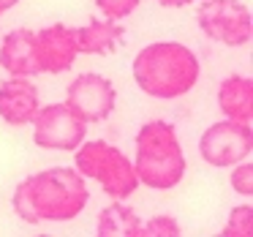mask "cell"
I'll return each mask as SVG.
<instances>
[{
  "mask_svg": "<svg viewBox=\"0 0 253 237\" xmlns=\"http://www.w3.org/2000/svg\"><path fill=\"white\" fill-rule=\"evenodd\" d=\"M14 213L19 221L36 226L41 221L63 224L84 213L90 202L87 180L71 166H52L25 177L14 188Z\"/></svg>",
  "mask_w": 253,
  "mask_h": 237,
  "instance_id": "6da1fadb",
  "label": "cell"
},
{
  "mask_svg": "<svg viewBox=\"0 0 253 237\" xmlns=\"http://www.w3.org/2000/svg\"><path fill=\"white\" fill-rule=\"evenodd\" d=\"M133 82L144 95L158 101H174L199 85L202 63L191 47L180 41H155L133 57Z\"/></svg>",
  "mask_w": 253,
  "mask_h": 237,
  "instance_id": "7a4b0ae2",
  "label": "cell"
},
{
  "mask_svg": "<svg viewBox=\"0 0 253 237\" xmlns=\"http://www.w3.org/2000/svg\"><path fill=\"white\" fill-rule=\"evenodd\" d=\"M136 169L139 186H147L153 191H171L185 177V153H182L177 128L169 120H147L136 131Z\"/></svg>",
  "mask_w": 253,
  "mask_h": 237,
  "instance_id": "3957f363",
  "label": "cell"
},
{
  "mask_svg": "<svg viewBox=\"0 0 253 237\" xmlns=\"http://www.w3.org/2000/svg\"><path fill=\"white\" fill-rule=\"evenodd\" d=\"M74 169L104 188L112 199H131L139 191V177L133 169V161L120 147L104 142V139H84L74 150Z\"/></svg>",
  "mask_w": 253,
  "mask_h": 237,
  "instance_id": "277c9868",
  "label": "cell"
},
{
  "mask_svg": "<svg viewBox=\"0 0 253 237\" xmlns=\"http://www.w3.org/2000/svg\"><path fill=\"white\" fill-rule=\"evenodd\" d=\"M196 22L210 41L226 47H245L253 36L251 8L242 0H202Z\"/></svg>",
  "mask_w": 253,
  "mask_h": 237,
  "instance_id": "5b68a950",
  "label": "cell"
},
{
  "mask_svg": "<svg viewBox=\"0 0 253 237\" xmlns=\"http://www.w3.org/2000/svg\"><path fill=\"white\" fill-rule=\"evenodd\" d=\"M30 126H33V142L41 150L74 153L87 139V123L68 104L39 106V112L30 120Z\"/></svg>",
  "mask_w": 253,
  "mask_h": 237,
  "instance_id": "8992f818",
  "label": "cell"
},
{
  "mask_svg": "<svg viewBox=\"0 0 253 237\" xmlns=\"http://www.w3.org/2000/svg\"><path fill=\"white\" fill-rule=\"evenodd\" d=\"M251 150H253L251 123L229 120V117L212 123L199 139V155L204 158V164L215 166V169H229V166L251 158Z\"/></svg>",
  "mask_w": 253,
  "mask_h": 237,
  "instance_id": "52a82bcc",
  "label": "cell"
},
{
  "mask_svg": "<svg viewBox=\"0 0 253 237\" xmlns=\"http://www.w3.org/2000/svg\"><path fill=\"white\" fill-rule=\"evenodd\" d=\"M66 104L82 117L84 123H104L112 117L117 104V90L109 77L104 74H79L66 90Z\"/></svg>",
  "mask_w": 253,
  "mask_h": 237,
  "instance_id": "ba28073f",
  "label": "cell"
},
{
  "mask_svg": "<svg viewBox=\"0 0 253 237\" xmlns=\"http://www.w3.org/2000/svg\"><path fill=\"white\" fill-rule=\"evenodd\" d=\"M77 49V33L63 22H55L44 30H36V60L41 74H63L74 66Z\"/></svg>",
  "mask_w": 253,
  "mask_h": 237,
  "instance_id": "9c48e42d",
  "label": "cell"
},
{
  "mask_svg": "<svg viewBox=\"0 0 253 237\" xmlns=\"http://www.w3.org/2000/svg\"><path fill=\"white\" fill-rule=\"evenodd\" d=\"M41 106V95L30 77H8L0 82V120L14 128L30 126Z\"/></svg>",
  "mask_w": 253,
  "mask_h": 237,
  "instance_id": "30bf717a",
  "label": "cell"
},
{
  "mask_svg": "<svg viewBox=\"0 0 253 237\" xmlns=\"http://www.w3.org/2000/svg\"><path fill=\"white\" fill-rule=\"evenodd\" d=\"M0 68L11 77H39V60H36V30L14 28L6 33L0 44Z\"/></svg>",
  "mask_w": 253,
  "mask_h": 237,
  "instance_id": "8fae6325",
  "label": "cell"
},
{
  "mask_svg": "<svg viewBox=\"0 0 253 237\" xmlns=\"http://www.w3.org/2000/svg\"><path fill=\"white\" fill-rule=\"evenodd\" d=\"M77 33V49L79 55H112L126 39V30L120 22L93 17L82 28H74Z\"/></svg>",
  "mask_w": 253,
  "mask_h": 237,
  "instance_id": "7c38bea8",
  "label": "cell"
},
{
  "mask_svg": "<svg viewBox=\"0 0 253 237\" xmlns=\"http://www.w3.org/2000/svg\"><path fill=\"white\" fill-rule=\"evenodd\" d=\"M218 106L223 112V117L240 123L253 120V82L251 77L242 74H231L220 82L218 88Z\"/></svg>",
  "mask_w": 253,
  "mask_h": 237,
  "instance_id": "4fadbf2b",
  "label": "cell"
},
{
  "mask_svg": "<svg viewBox=\"0 0 253 237\" xmlns=\"http://www.w3.org/2000/svg\"><path fill=\"white\" fill-rule=\"evenodd\" d=\"M98 235L101 237H142V221H139L136 210L126 204V199H115L109 207L101 210L98 215Z\"/></svg>",
  "mask_w": 253,
  "mask_h": 237,
  "instance_id": "5bb4252c",
  "label": "cell"
},
{
  "mask_svg": "<svg viewBox=\"0 0 253 237\" xmlns=\"http://www.w3.org/2000/svg\"><path fill=\"white\" fill-rule=\"evenodd\" d=\"M223 237H251L253 235V207L251 204H240L229 213V221H226Z\"/></svg>",
  "mask_w": 253,
  "mask_h": 237,
  "instance_id": "9a60e30c",
  "label": "cell"
},
{
  "mask_svg": "<svg viewBox=\"0 0 253 237\" xmlns=\"http://www.w3.org/2000/svg\"><path fill=\"white\" fill-rule=\"evenodd\" d=\"M139 3H142V0H95V8H98L106 19L120 22V19L131 17V14L136 11Z\"/></svg>",
  "mask_w": 253,
  "mask_h": 237,
  "instance_id": "2e32d148",
  "label": "cell"
},
{
  "mask_svg": "<svg viewBox=\"0 0 253 237\" xmlns=\"http://www.w3.org/2000/svg\"><path fill=\"white\" fill-rule=\"evenodd\" d=\"M144 235H153V237H177L182 235L180 224H177L171 215H155V218H150L147 224H142V237Z\"/></svg>",
  "mask_w": 253,
  "mask_h": 237,
  "instance_id": "e0dca14e",
  "label": "cell"
},
{
  "mask_svg": "<svg viewBox=\"0 0 253 237\" xmlns=\"http://www.w3.org/2000/svg\"><path fill=\"white\" fill-rule=\"evenodd\" d=\"M229 183H231V188H234V193H240V196H251L253 193V166L248 164V158L231 166Z\"/></svg>",
  "mask_w": 253,
  "mask_h": 237,
  "instance_id": "ac0fdd59",
  "label": "cell"
},
{
  "mask_svg": "<svg viewBox=\"0 0 253 237\" xmlns=\"http://www.w3.org/2000/svg\"><path fill=\"white\" fill-rule=\"evenodd\" d=\"M158 6H164V8H182V6H188V0H155Z\"/></svg>",
  "mask_w": 253,
  "mask_h": 237,
  "instance_id": "d6986e66",
  "label": "cell"
},
{
  "mask_svg": "<svg viewBox=\"0 0 253 237\" xmlns=\"http://www.w3.org/2000/svg\"><path fill=\"white\" fill-rule=\"evenodd\" d=\"M17 3H19V0H0V14H6L8 8H14Z\"/></svg>",
  "mask_w": 253,
  "mask_h": 237,
  "instance_id": "ffe728a7",
  "label": "cell"
},
{
  "mask_svg": "<svg viewBox=\"0 0 253 237\" xmlns=\"http://www.w3.org/2000/svg\"><path fill=\"white\" fill-rule=\"evenodd\" d=\"M191 3H193V0H188V6H191Z\"/></svg>",
  "mask_w": 253,
  "mask_h": 237,
  "instance_id": "44dd1931",
  "label": "cell"
}]
</instances>
